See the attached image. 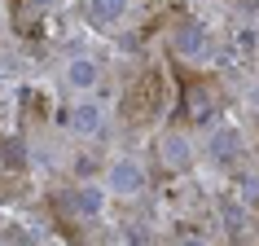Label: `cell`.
Here are the masks:
<instances>
[{"label": "cell", "instance_id": "cell-1", "mask_svg": "<svg viewBox=\"0 0 259 246\" xmlns=\"http://www.w3.org/2000/svg\"><path fill=\"white\" fill-rule=\"evenodd\" d=\"M110 193H123V198L145 193V167L137 158H114L110 163Z\"/></svg>", "mask_w": 259, "mask_h": 246}, {"label": "cell", "instance_id": "cell-2", "mask_svg": "<svg viewBox=\"0 0 259 246\" xmlns=\"http://www.w3.org/2000/svg\"><path fill=\"white\" fill-rule=\"evenodd\" d=\"M158 158H163L167 167H189L193 163V141L185 137V132H163L158 137Z\"/></svg>", "mask_w": 259, "mask_h": 246}, {"label": "cell", "instance_id": "cell-3", "mask_svg": "<svg viewBox=\"0 0 259 246\" xmlns=\"http://www.w3.org/2000/svg\"><path fill=\"white\" fill-rule=\"evenodd\" d=\"M101 207H106V193L97 189V185H79V189L66 193V211H75V216H101Z\"/></svg>", "mask_w": 259, "mask_h": 246}, {"label": "cell", "instance_id": "cell-4", "mask_svg": "<svg viewBox=\"0 0 259 246\" xmlns=\"http://www.w3.org/2000/svg\"><path fill=\"white\" fill-rule=\"evenodd\" d=\"M171 40H176V53H185V57H202V49H206V35L198 22H176Z\"/></svg>", "mask_w": 259, "mask_h": 246}, {"label": "cell", "instance_id": "cell-5", "mask_svg": "<svg viewBox=\"0 0 259 246\" xmlns=\"http://www.w3.org/2000/svg\"><path fill=\"white\" fill-rule=\"evenodd\" d=\"M97 79H101V66H97L93 57H70V62H66V84H70V88H79V93H83V88H93Z\"/></svg>", "mask_w": 259, "mask_h": 246}, {"label": "cell", "instance_id": "cell-6", "mask_svg": "<svg viewBox=\"0 0 259 246\" xmlns=\"http://www.w3.org/2000/svg\"><path fill=\"white\" fill-rule=\"evenodd\" d=\"M127 14V0H88V18L93 22H119Z\"/></svg>", "mask_w": 259, "mask_h": 246}, {"label": "cell", "instance_id": "cell-7", "mask_svg": "<svg viewBox=\"0 0 259 246\" xmlns=\"http://www.w3.org/2000/svg\"><path fill=\"white\" fill-rule=\"evenodd\" d=\"M70 128H75V132H101V110L88 106V101H79V106L70 110Z\"/></svg>", "mask_w": 259, "mask_h": 246}, {"label": "cell", "instance_id": "cell-8", "mask_svg": "<svg viewBox=\"0 0 259 246\" xmlns=\"http://www.w3.org/2000/svg\"><path fill=\"white\" fill-rule=\"evenodd\" d=\"M0 154H5V167H22V163H27V150H22L14 137H9V141H0Z\"/></svg>", "mask_w": 259, "mask_h": 246}, {"label": "cell", "instance_id": "cell-9", "mask_svg": "<svg viewBox=\"0 0 259 246\" xmlns=\"http://www.w3.org/2000/svg\"><path fill=\"white\" fill-rule=\"evenodd\" d=\"M211 110H215V106H211V97L193 88V93H189V114H198V119H211Z\"/></svg>", "mask_w": 259, "mask_h": 246}, {"label": "cell", "instance_id": "cell-10", "mask_svg": "<svg viewBox=\"0 0 259 246\" xmlns=\"http://www.w3.org/2000/svg\"><path fill=\"white\" fill-rule=\"evenodd\" d=\"M229 150H237V137L233 132H215L211 137V154H229Z\"/></svg>", "mask_w": 259, "mask_h": 246}, {"label": "cell", "instance_id": "cell-11", "mask_svg": "<svg viewBox=\"0 0 259 246\" xmlns=\"http://www.w3.org/2000/svg\"><path fill=\"white\" fill-rule=\"evenodd\" d=\"M75 172H79V176H97V158L79 154V163H75Z\"/></svg>", "mask_w": 259, "mask_h": 246}, {"label": "cell", "instance_id": "cell-12", "mask_svg": "<svg viewBox=\"0 0 259 246\" xmlns=\"http://www.w3.org/2000/svg\"><path fill=\"white\" fill-rule=\"evenodd\" d=\"M180 246H206V242H202V237H193V233H189V237H180Z\"/></svg>", "mask_w": 259, "mask_h": 246}, {"label": "cell", "instance_id": "cell-13", "mask_svg": "<svg viewBox=\"0 0 259 246\" xmlns=\"http://www.w3.org/2000/svg\"><path fill=\"white\" fill-rule=\"evenodd\" d=\"M40 5H49V0H40Z\"/></svg>", "mask_w": 259, "mask_h": 246}]
</instances>
